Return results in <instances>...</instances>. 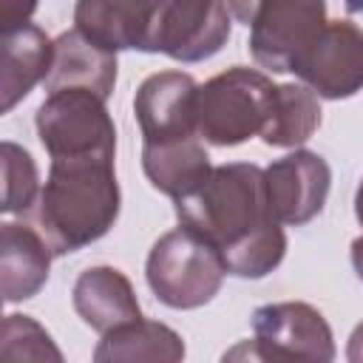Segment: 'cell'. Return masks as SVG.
I'll return each mask as SVG.
<instances>
[{"label":"cell","mask_w":363,"mask_h":363,"mask_svg":"<svg viewBox=\"0 0 363 363\" xmlns=\"http://www.w3.org/2000/svg\"><path fill=\"white\" fill-rule=\"evenodd\" d=\"M116 85V51L88 40L82 31H65L54 40V62L45 77V91L82 88L108 99Z\"/></svg>","instance_id":"obj_14"},{"label":"cell","mask_w":363,"mask_h":363,"mask_svg":"<svg viewBox=\"0 0 363 363\" xmlns=\"http://www.w3.org/2000/svg\"><path fill=\"white\" fill-rule=\"evenodd\" d=\"M352 267H354L357 278L363 281V235L352 241Z\"/></svg>","instance_id":"obj_25"},{"label":"cell","mask_w":363,"mask_h":363,"mask_svg":"<svg viewBox=\"0 0 363 363\" xmlns=\"http://www.w3.org/2000/svg\"><path fill=\"white\" fill-rule=\"evenodd\" d=\"M119 204L122 196L113 159H51L37 201V227L48 238L54 255H68L99 241L119 218Z\"/></svg>","instance_id":"obj_2"},{"label":"cell","mask_w":363,"mask_h":363,"mask_svg":"<svg viewBox=\"0 0 363 363\" xmlns=\"http://www.w3.org/2000/svg\"><path fill=\"white\" fill-rule=\"evenodd\" d=\"M164 0H77L74 23L108 51H150L153 26Z\"/></svg>","instance_id":"obj_12"},{"label":"cell","mask_w":363,"mask_h":363,"mask_svg":"<svg viewBox=\"0 0 363 363\" xmlns=\"http://www.w3.org/2000/svg\"><path fill=\"white\" fill-rule=\"evenodd\" d=\"M343 6H346L349 14H360L363 11V0H343Z\"/></svg>","instance_id":"obj_27"},{"label":"cell","mask_w":363,"mask_h":363,"mask_svg":"<svg viewBox=\"0 0 363 363\" xmlns=\"http://www.w3.org/2000/svg\"><path fill=\"white\" fill-rule=\"evenodd\" d=\"M346 357L352 363H363V323L354 326V332L349 337V346H346Z\"/></svg>","instance_id":"obj_24"},{"label":"cell","mask_w":363,"mask_h":363,"mask_svg":"<svg viewBox=\"0 0 363 363\" xmlns=\"http://www.w3.org/2000/svg\"><path fill=\"white\" fill-rule=\"evenodd\" d=\"M34 9H37V0H0V23H3V31L17 28V26H26L31 20Z\"/></svg>","instance_id":"obj_22"},{"label":"cell","mask_w":363,"mask_h":363,"mask_svg":"<svg viewBox=\"0 0 363 363\" xmlns=\"http://www.w3.org/2000/svg\"><path fill=\"white\" fill-rule=\"evenodd\" d=\"M196 96H199V85L190 74L184 71L150 74L133 96V113L145 145L199 136Z\"/></svg>","instance_id":"obj_11"},{"label":"cell","mask_w":363,"mask_h":363,"mask_svg":"<svg viewBox=\"0 0 363 363\" xmlns=\"http://www.w3.org/2000/svg\"><path fill=\"white\" fill-rule=\"evenodd\" d=\"M224 275L227 267L218 250L184 224L164 233L150 247L145 264L150 292L170 309H199L210 303L218 295Z\"/></svg>","instance_id":"obj_3"},{"label":"cell","mask_w":363,"mask_h":363,"mask_svg":"<svg viewBox=\"0 0 363 363\" xmlns=\"http://www.w3.org/2000/svg\"><path fill=\"white\" fill-rule=\"evenodd\" d=\"M230 26L224 0H164L153 26L150 51L179 62H201L227 45Z\"/></svg>","instance_id":"obj_8"},{"label":"cell","mask_w":363,"mask_h":363,"mask_svg":"<svg viewBox=\"0 0 363 363\" xmlns=\"http://www.w3.org/2000/svg\"><path fill=\"white\" fill-rule=\"evenodd\" d=\"M264 182L272 216L281 224L301 227L320 216L329 199L332 170L323 156L312 150H295L275 159L264 170Z\"/></svg>","instance_id":"obj_10"},{"label":"cell","mask_w":363,"mask_h":363,"mask_svg":"<svg viewBox=\"0 0 363 363\" xmlns=\"http://www.w3.org/2000/svg\"><path fill=\"white\" fill-rule=\"evenodd\" d=\"M224 3H227L230 14H233L238 23L250 26V17H252V9H255V3H258V0H224Z\"/></svg>","instance_id":"obj_23"},{"label":"cell","mask_w":363,"mask_h":363,"mask_svg":"<svg viewBox=\"0 0 363 363\" xmlns=\"http://www.w3.org/2000/svg\"><path fill=\"white\" fill-rule=\"evenodd\" d=\"M252 357L258 360H335L332 326L303 301L267 303L252 312Z\"/></svg>","instance_id":"obj_7"},{"label":"cell","mask_w":363,"mask_h":363,"mask_svg":"<svg viewBox=\"0 0 363 363\" xmlns=\"http://www.w3.org/2000/svg\"><path fill=\"white\" fill-rule=\"evenodd\" d=\"M320 128V102L309 85L284 82L275 85L272 108L261 139L272 147H298Z\"/></svg>","instance_id":"obj_19"},{"label":"cell","mask_w":363,"mask_h":363,"mask_svg":"<svg viewBox=\"0 0 363 363\" xmlns=\"http://www.w3.org/2000/svg\"><path fill=\"white\" fill-rule=\"evenodd\" d=\"M51 244L48 238L20 221H6L0 227V292L6 303L34 298L51 269Z\"/></svg>","instance_id":"obj_13"},{"label":"cell","mask_w":363,"mask_h":363,"mask_svg":"<svg viewBox=\"0 0 363 363\" xmlns=\"http://www.w3.org/2000/svg\"><path fill=\"white\" fill-rule=\"evenodd\" d=\"M275 85L267 74L244 65H233L204 85L196 96L199 136L216 147H235L250 136H261Z\"/></svg>","instance_id":"obj_4"},{"label":"cell","mask_w":363,"mask_h":363,"mask_svg":"<svg viewBox=\"0 0 363 363\" xmlns=\"http://www.w3.org/2000/svg\"><path fill=\"white\" fill-rule=\"evenodd\" d=\"M71 301L77 315L99 335L142 318L136 292L128 275L116 267H88L79 272Z\"/></svg>","instance_id":"obj_15"},{"label":"cell","mask_w":363,"mask_h":363,"mask_svg":"<svg viewBox=\"0 0 363 363\" xmlns=\"http://www.w3.org/2000/svg\"><path fill=\"white\" fill-rule=\"evenodd\" d=\"M0 354L6 360H62L51 335L28 315H6Z\"/></svg>","instance_id":"obj_21"},{"label":"cell","mask_w":363,"mask_h":363,"mask_svg":"<svg viewBox=\"0 0 363 363\" xmlns=\"http://www.w3.org/2000/svg\"><path fill=\"white\" fill-rule=\"evenodd\" d=\"M326 26V0H258L250 17V54L261 68L286 74Z\"/></svg>","instance_id":"obj_6"},{"label":"cell","mask_w":363,"mask_h":363,"mask_svg":"<svg viewBox=\"0 0 363 363\" xmlns=\"http://www.w3.org/2000/svg\"><path fill=\"white\" fill-rule=\"evenodd\" d=\"M173 204L179 224L204 235L218 250L230 275L264 278L286 255V235L269 210L258 164H218L193 193Z\"/></svg>","instance_id":"obj_1"},{"label":"cell","mask_w":363,"mask_h":363,"mask_svg":"<svg viewBox=\"0 0 363 363\" xmlns=\"http://www.w3.org/2000/svg\"><path fill=\"white\" fill-rule=\"evenodd\" d=\"M54 43L34 23L3 31V74H0V113H9L31 88L51 71Z\"/></svg>","instance_id":"obj_16"},{"label":"cell","mask_w":363,"mask_h":363,"mask_svg":"<svg viewBox=\"0 0 363 363\" xmlns=\"http://www.w3.org/2000/svg\"><path fill=\"white\" fill-rule=\"evenodd\" d=\"M37 136L51 159L116 153V125L99 99L82 88L54 91L37 108Z\"/></svg>","instance_id":"obj_5"},{"label":"cell","mask_w":363,"mask_h":363,"mask_svg":"<svg viewBox=\"0 0 363 363\" xmlns=\"http://www.w3.org/2000/svg\"><path fill=\"white\" fill-rule=\"evenodd\" d=\"M142 170L159 193L176 201L193 193L210 176L213 164L199 136H184V139L142 145Z\"/></svg>","instance_id":"obj_17"},{"label":"cell","mask_w":363,"mask_h":363,"mask_svg":"<svg viewBox=\"0 0 363 363\" xmlns=\"http://www.w3.org/2000/svg\"><path fill=\"white\" fill-rule=\"evenodd\" d=\"M354 216H357V221L363 224V179H360L357 193H354Z\"/></svg>","instance_id":"obj_26"},{"label":"cell","mask_w":363,"mask_h":363,"mask_svg":"<svg viewBox=\"0 0 363 363\" xmlns=\"http://www.w3.org/2000/svg\"><path fill=\"white\" fill-rule=\"evenodd\" d=\"M0 164H3V204H0V210L6 216H11V213L23 216L26 210H31V204L37 199V187H40L37 164H34L31 153L11 139H3V145H0Z\"/></svg>","instance_id":"obj_20"},{"label":"cell","mask_w":363,"mask_h":363,"mask_svg":"<svg viewBox=\"0 0 363 363\" xmlns=\"http://www.w3.org/2000/svg\"><path fill=\"white\" fill-rule=\"evenodd\" d=\"M184 357V340L179 332L159 320H130L102 335L94 349L96 363H133V360H167Z\"/></svg>","instance_id":"obj_18"},{"label":"cell","mask_w":363,"mask_h":363,"mask_svg":"<svg viewBox=\"0 0 363 363\" xmlns=\"http://www.w3.org/2000/svg\"><path fill=\"white\" fill-rule=\"evenodd\" d=\"M292 74L323 99H349L363 88V31L349 20H326Z\"/></svg>","instance_id":"obj_9"}]
</instances>
